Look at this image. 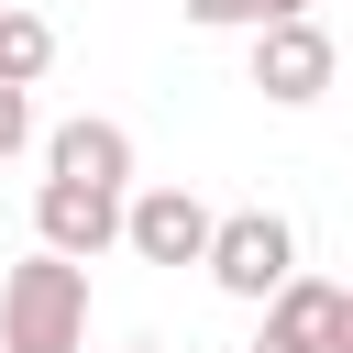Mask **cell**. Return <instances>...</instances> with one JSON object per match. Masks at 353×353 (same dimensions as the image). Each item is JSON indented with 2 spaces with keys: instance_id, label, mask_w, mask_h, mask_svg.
<instances>
[{
  "instance_id": "obj_12",
  "label": "cell",
  "mask_w": 353,
  "mask_h": 353,
  "mask_svg": "<svg viewBox=\"0 0 353 353\" xmlns=\"http://www.w3.org/2000/svg\"><path fill=\"white\" fill-rule=\"evenodd\" d=\"M320 353H353V287H342V309H331V331H320Z\"/></svg>"
},
{
  "instance_id": "obj_10",
  "label": "cell",
  "mask_w": 353,
  "mask_h": 353,
  "mask_svg": "<svg viewBox=\"0 0 353 353\" xmlns=\"http://www.w3.org/2000/svg\"><path fill=\"white\" fill-rule=\"evenodd\" d=\"M22 143H33V88L0 77V154H22Z\"/></svg>"
},
{
  "instance_id": "obj_5",
  "label": "cell",
  "mask_w": 353,
  "mask_h": 353,
  "mask_svg": "<svg viewBox=\"0 0 353 353\" xmlns=\"http://www.w3.org/2000/svg\"><path fill=\"white\" fill-rule=\"evenodd\" d=\"M331 66H342V55H331V33H320L309 11H298V22H265V33H254V88H265L276 110H309V99L331 88Z\"/></svg>"
},
{
  "instance_id": "obj_6",
  "label": "cell",
  "mask_w": 353,
  "mask_h": 353,
  "mask_svg": "<svg viewBox=\"0 0 353 353\" xmlns=\"http://www.w3.org/2000/svg\"><path fill=\"white\" fill-rule=\"evenodd\" d=\"M44 165H55V176H88V188H132V132L99 121V110H77V121L44 132Z\"/></svg>"
},
{
  "instance_id": "obj_7",
  "label": "cell",
  "mask_w": 353,
  "mask_h": 353,
  "mask_svg": "<svg viewBox=\"0 0 353 353\" xmlns=\"http://www.w3.org/2000/svg\"><path fill=\"white\" fill-rule=\"evenodd\" d=\"M44 66H55V22H44V11H22V0H0V77H11V88H33Z\"/></svg>"
},
{
  "instance_id": "obj_8",
  "label": "cell",
  "mask_w": 353,
  "mask_h": 353,
  "mask_svg": "<svg viewBox=\"0 0 353 353\" xmlns=\"http://www.w3.org/2000/svg\"><path fill=\"white\" fill-rule=\"evenodd\" d=\"M331 309H342V287H331V276H309V265H298V276L265 298V320H287V331H309V342L331 331Z\"/></svg>"
},
{
  "instance_id": "obj_3",
  "label": "cell",
  "mask_w": 353,
  "mask_h": 353,
  "mask_svg": "<svg viewBox=\"0 0 353 353\" xmlns=\"http://www.w3.org/2000/svg\"><path fill=\"white\" fill-rule=\"evenodd\" d=\"M210 232H221V210L199 188H176V176L121 199V254H143V265H210Z\"/></svg>"
},
{
  "instance_id": "obj_9",
  "label": "cell",
  "mask_w": 353,
  "mask_h": 353,
  "mask_svg": "<svg viewBox=\"0 0 353 353\" xmlns=\"http://www.w3.org/2000/svg\"><path fill=\"white\" fill-rule=\"evenodd\" d=\"M199 33H265V22H298L309 0H176Z\"/></svg>"
},
{
  "instance_id": "obj_2",
  "label": "cell",
  "mask_w": 353,
  "mask_h": 353,
  "mask_svg": "<svg viewBox=\"0 0 353 353\" xmlns=\"http://www.w3.org/2000/svg\"><path fill=\"white\" fill-rule=\"evenodd\" d=\"M287 276H298V221H287V210H221V232H210V287L243 298V309H265Z\"/></svg>"
},
{
  "instance_id": "obj_1",
  "label": "cell",
  "mask_w": 353,
  "mask_h": 353,
  "mask_svg": "<svg viewBox=\"0 0 353 353\" xmlns=\"http://www.w3.org/2000/svg\"><path fill=\"white\" fill-rule=\"evenodd\" d=\"M0 353H88V265L33 243L0 276Z\"/></svg>"
},
{
  "instance_id": "obj_4",
  "label": "cell",
  "mask_w": 353,
  "mask_h": 353,
  "mask_svg": "<svg viewBox=\"0 0 353 353\" xmlns=\"http://www.w3.org/2000/svg\"><path fill=\"white\" fill-rule=\"evenodd\" d=\"M121 199H132V188H88V176H44V188H33V243H55V254L99 265V254L121 243Z\"/></svg>"
},
{
  "instance_id": "obj_11",
  "label": "cell",
  "mask_w": 353,
  "mask_h": 353,
  "mask_svg": "<svg viewBox=\"0 0 353 353\" xmlns=\"http://www.w3.org/2000/svg\"><path fill=\"white\" fill-rule=\"evenodd\" d=\"M254 353H320V342H309V331H287V320H265V342H254Z\"/></svg>"
}]
</instances>
